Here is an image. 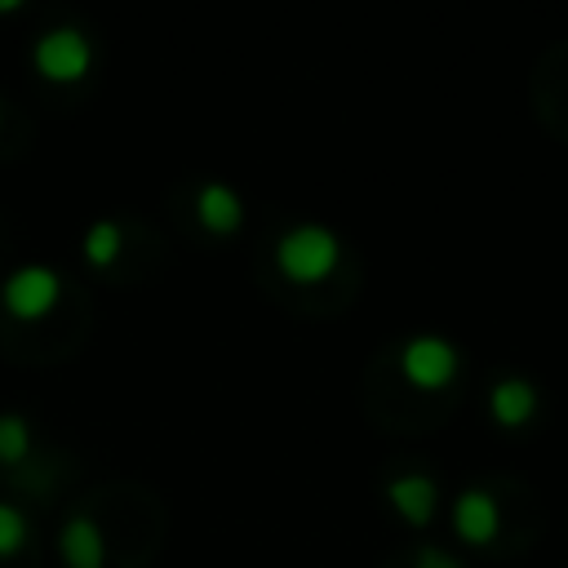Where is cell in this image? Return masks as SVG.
Instances as JSON below:
<instances>
[{
	"label": "cell",
	"instance_id": "6da1fadb",
	"mask_svg": "<svg viewBox=\"0 0 568 568\" xmlns=\"http://www.w3.org/2000/svg\"><path fill=\"white\" fill-rule=\"evenodd\" d=\"M342 262V235L328 222H293L280 240H275V271L288 284H320L337 271Z\"/></svg>",
	"mask_w": 568,
	"mask_h": 568
},
{
	"label": "cell",
	"instance_id": "7a4b0ae2",
	"mask_svg": "<svg viewBox=\"0 0 568 568\" xmlns=\"http://www.w3.org/2000/svg\"><path fill=\"white\" fill-rule=\"evenodd\" d=\"M93 58H98L93 36L75 22H53L31 40V67L49 84H80L89 75Z\"/></svg>",
	"mask_w": 568,
	"mask_h": 568
},
{
	"label": "cell",
	"instance_id": "3957f363",
	"mask_svg": "<svg viewBox=\"0 0 568 568\" xmlns=\"http://www.w3.org/2000/svg\"><path fill=\"white\" fill-rule=\"evenodd\" d=\"M62 297V275L49 262H22L0 280V306L9 320L36 324L44 320Z\"/></svg>",
	"mask_w": 568,
	"mask_h": 568
},
{
	"label": "cell",
	"instance_id": "277c9868",
	"mask_svg": "<svg viewBox=\"0 0 568 568\" xmlns=\"http://www.w3.org/2000/svg\"><path fill=\"white\" fill-rule=\"evenodd\" d=\"M399 373L417 386V390H444L457 382L462 373V351L453 337L444 333H413L399 346Z\"/></svg>",
	"mask_w": 568,
	"mask_h": 568
},
{
	"label": "cell",
	"instance_id": "5b68a950",
	"mask_svg": "<svg viewBox=\"0 0 568 568\" xmlns=\"http://www.w3.org/2000/svg\"><path fill=\"white\" fill-rule=\"evenodd\" d=\"M386 506L408 524V528H430V519L439 515V484L426 470H399L386 479Z\"/></svg>",
	"mask_w": 568,
	"mask_h": 568
},
{
	"label": "cell",
	"instance_id": "8992f818",
	"mask_svg": "<svg viewBox=\"0 0 568 568\" xmlns=\"http://www.w3.org/2000/svg\"><path fill=\"white\" fill-rule=\"evenodd\" d=\"M453 532L466 541V546H488L497 532H501V501L488 493V488H462L453 497Z\"/></svg>",
	"mask_w": 568,
	"mask_h": 568
},
{
	"label": "cell",
	"instance_id": "52a82bcc",
	"mask_svg": "<svg viewBox=\"0 0 568 568\" xmlns=\"http://www.w3.org/2000/svg\"><path fill=\"white\" fill-rule=\"evenodd\" d=\"M537 408H541V390H537V382L524 377V373H506V377H497V382L488 386V413H493V422H497L501 430L528 426V422L537 417Z\"/></svg>",
	"mask_w": 568,
	"mask_h": 568
},
{
	"label": "cell",
	"instance_id": "ba28073f",
	"mask_svg": "<svg viewBox=\"0 0 568 568\" xmlns=\"http://www.w3.org/2000/svg\"><path fill=\"white\" fill-rule=\"evenodd\" d=\"M58 550L67 568H106V532L89 510H75L62 519Z\"/></svg>",
	"mask_w": 568,
	"mask_h": 568
},
{
	"label": "cell",
	"instance_id": "9c48e42d",
	"mask_svg": "<svg viewBox=\"0 0 568 568\" xmlns=\"http://www.w3.org/2000/svg\"><path fill=\"white\" fill-rule=\"evenodd\" d=\"M195 222L209 231V235H235L244 226V195L231 186V182H200L195 191Z\"/></svg>",
	"mask_w": 568,
	"mask_h": 568
},
{
	"label": "cell",
	"instance_id": "30bf717a",
	"mask_svg": "<svg viewBox=\"0 0 568 568\" xmlns=\"http://www.w3.org/2000/svg\"><path fill=\"white\" fill-rule=\"evenodd\" d=\"M80 253H84V262L98 266V271L115 266L120 253H124V226H120L115 217H98V222H89L84 235H80Z\"/></svg>",
	"mask_w": 568,
	"mask_h": 568
},
{
	"label": "cell",
	"instance_id": "8fae6325",
	"mask_svg": "<svg viewBox=\"0 0 568 568\" xmlns=\"http://www.w3.org/2000/svg\"><path fill=\"white\" fill-rule=\"evenodd\" d=\"M36 448L31 417L18 408H0V466H27Z\"/></svg>",
	"mask_w": 568,
	"mask_h": 568
},
{
	"label": "cell",
	"instance_id": "7c38bea8",
	"mask_svg": "<svg viewBox=\"0 0 568 568\" xmlns=\"http://www.w3.org/2000/svg\"><path fill=\"white\" fill-rule=\"evenodd\" d=\"M27 541H31V519H27V510L13 506V501H0V559L18 555Z\"/></svg>",
	"mask_w": 568,
	"mask_h": 568
},
{
	"label": "cell",
	"instance_id": "4fadbf2b",
	"mask_svg": "<svg viewBox=\"0 0 568 568\" xmlns=\"http://www.w3.org/2000/svg\"><path fill=\"white\" fill-rule=\"evenodd\" d=\"M413 568H466V564L453 550H444V546H417Z\"/></svg>",
	"mask_w": 568,
	"mask_h": 568
},
{
	"label": "cell",
	"instance_id": "5bb4252c",
	"mask_svg": "<svg viewBox=\"0 0 568 568\" xmlns=\"http://www.w3.org/2000/svg\"><path fill=\"white\" fill-rule=\"evenodd\" d=\"M0 13H22V0H0Z\"/></svg>",
	"mask_w": 568,
	"mask_h": 568
},
{
	"label": "cell",
	"instance_id": "9a60e30c",
	"mask_svg": "<svg viewBox=\"0 0 568 568\" xmlns=\"http://www.w3.org/2000/svg\"><path fill=\"white\" fill-rule=\"evenodd\" d=\"M0 124H4V98H0Z\"/></svg>",
	"mask_w": 568,
	"mask_h": 568
}]
</instances>
